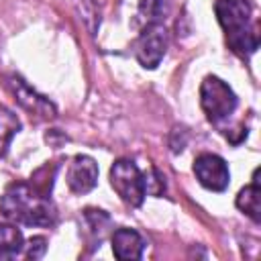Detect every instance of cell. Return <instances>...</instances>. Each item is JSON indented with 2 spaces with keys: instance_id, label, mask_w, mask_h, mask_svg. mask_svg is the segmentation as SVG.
<instances>
[{
  "instance_id": "obj_1",
  "label": "cell",
  "mask_w": 261,
  "mask_h": 261,
  "mask_svg": "<svg viewBox=\"0 0 261 261\" xmlns=\"http://www.w3.org/2000/svg\"><path fill=\"white\" fill-rule=\"evenodd\" d=\"M0 212L24 226H53L57 210L47 192L35 184H10L0 200Z\"/></svg>"
},
{
  "instance_id": "obj_2",
  "label": "cell",
  "mask_w": 261,
  "mask_h": 261,
  "mask_svg": "<svg viewBox=\"0 0 261 261\" xmlns=\"http://www.w3.org/2000/svg\"><path fill=\"white\" fill-rule=\"evenodd\" d=\"M214 12L224 29L228 47L239 57H249L259 47V35L253 27L251 0H216Z\"/></svg>"
},
{
  "instance_id": "obj_3",
  "label": "cell",
  "mask_w": 261,
  "mask_h": 261,
  "mask_svg": "<svg viewBox=\"0 0 261 261\" xmlns=\"http://www.w3.org/2000/svg\"><path fill=\"white\" fill-rule=\"evenodd\" d=\"M200 104L208 120L212 124H220L237 110L239 100L234 92L228 88V84H224L216 75H208L200 86Z\"/></svg>"
},
{
  "instance_id": "obj_4",
  "label": "cell",
  "mask_w": 261,
  "mask_h": 261,
  "mask_svg": "<svg viewBox=\"0 0 261 261\" xmlns=\"http://www.w3.org/2000/svg\"><path fill=\"white\" fill-rule=\"evenodd\" d=\"M110 184L128 206H141L147 194L145 175L130 159H118L110 167Z\"/></svg>"
},
{
  "instance_id": "obj_5",
  "label": "cell",
  "mask_w": 261,
  "mask_h": 261,
  "mask_svg": "<svg viewBox=\"0 0 261 261\" xmlns=\"http://www.w3.org/2000/svg\"><path fill=\"white\" fill-rule=\"evenodd\" d=\"M167 49V33L163 24H147L137 39V59L143 67L155 69Z\"/></svg>"
},
{
  "instance_id": "obj_6",
  "label": "cell",
  "mask_w": 261,
  "mask_h": 261,
  "mask_svg": "<svg viewBox=\"0 0 261 261\" xmlns=\"http://www.w3.org/2000/svg\"><path fill=\"white\" fill-rule=\"evenodd\" d=\"M194 173L198 181L212 192H224L230 181V171L226 161L214 153H202L194 161Z\"/></svg>"
},
{
  "instance_id": "obj_7",
  "label": "cell",
  "mask_w": 261,
  "mask_h": 261,
  "mask_svg": "<svg viewBox=\"0 0 261 261\" xmlns=\"http://www.w3.org/2000/svg\"><path fill=\"white\" fill-rule=\"evenodd\" d=\"M6 86H8V88L12 90V94L16 96L18 104H20L22 108H27L31 114H39L41 118H53V116H55L53 104H51L47 98L39 96L35 90H31V88L24 84V80H20L18 75H8Z\"/></svg>"
},
{
  "instance_id": "obj_8",
  "label": "cell",
  "mask_w": 261,
  "mask_h": 261,
  "mask_svg": "<svg viewBox=\"0 0 261 261\" xmlns=\"http://www.w3.org/2000/svg\"><path fill=\"white\" fill-rule=\"evenodd\" d=\"M98 181V165L88 155H75L67 169V186L73 194H88Z\"/></svg>"
},
{
  "instance_id": "obj_9",
  "label": "cell",
  "mask_w": 261,
  "mask_h": 261,
  "mask_svg": "<svg viewBox=\"0 0 261 261\" xmlns=\"http://www.w3.org/2000/svg\"><path fill=\"white\" fill-rule=\"evenodd\" d=\"M145 249V239L133 228H116L112 232V253L116 259H141Z\"/></svg>"
},
{
  "instance_id": "obj_10",
  "label": "cell",
  "mask_w": 261,
  "mask_h": 261,
  "mask_svg": "<svg viewBox=\"0 0 261 261\" xmlns=\"http://www.w3.org/2000/svg\"><path fill=\"white\" fill-rule=\"evenodd\" d=\"M259 169L253 171V184L243 188L237 196V208L251 216L255 222H261V190H259Z\"/></svg>"
},
{
  "instance_id": "obj_11",
  "label": "cell",
  "mask_w": 261,
  "mask_h": 261,
  "mask_svg": "<svg viewBox=\"0 0 261 261\" xmlns=\"http://www.w3.org/2000/svg\"><path fill=\"white\" fill-rule=\"evenodd\" d=\"M24 249L22 232L14 224H0V257H16Z\"/></svg>"
},
{
  "instance_id": "obj_12",
  "label": "cell",
  "mask_w": 261,
  "mask_h": 261,
  "mask_svg": "<svg viewBox=\"0 0 261 261\" xmlns=\"http://www.w3.org/2000/svg\"><path fill=\"white\" fill-rule=\"evenodd\" d=\"M171 10V0H141L139 12L147 24H161Z\"/></svg>"
},
{
  "instance_id": "obj_13",
  "label": "cell",
  "mask_w": 261,
  "mask_h": 261,
  "mask_svg": "<svg viewBox=\"0 0 261 261\" xmlns=\"http://www.w3.org/2000/svg\"><path fill=\"white\" fill-rule=\"evenodd\" d=\"M18 128H20V120L16 118V114H12L6 108H0V157L6 155L10 139L18 133Z\"/></svg>"
},
{
  "instance_id": "obj_14",
  "label": "cell",
  "mask_w": 261,
  "mask_h": 261,
  "mask_svg": "<svg viewBox=\"0 0 261 261\" xmlns=\"http://www.w3.org/2000/svg\"><path fill=\"white\" fill-rule=\"evenodd\" d=\"M45 249H47L45 239H43V237H33V239L29 241V251H27V257H29V259H39V257H43Z\"/></svg>"
}]
</instances>
